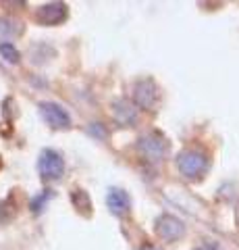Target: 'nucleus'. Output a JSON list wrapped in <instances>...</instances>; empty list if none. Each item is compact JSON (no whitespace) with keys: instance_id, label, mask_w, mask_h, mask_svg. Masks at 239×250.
<instances>
[{"instance_id":"nucleus-1","label":"nucleus","mask_w":239,"mask_h":250,"mask_svg":"<svg viewBox=\"0 0 239 250\" xmlns=\"http://www.w3.org/2000/svg\"><path fill=\"white\" fill-rule=\"evenodd\" d=\"M137 150H140V154L148 163H158V161H163L166 156L168 142H166V138L160 134V131H150V134H146V136L140 138V142H137Z\"/></svg>"},{"instance_id":"nucleus-2","label":"nucleus","mask_w":239,"mask_h":250,"mask_svg":"<svg viewBox=\"0 0 239 250\" xmlns=\"http://www.w3.org/2000/svg\"><path fill=\"white\" fill-rule=\"evenodd\" d=\"M177 169L181 171V175L187 179H196L206 173L208 169V156L200 150H183L177 156Z\"/></svg>"},{"instance_id":"nucleus-3","label":"nucleus","mask_w":239,"mask_h":250,"mask_svg":"<svg viewBox=\"0 0 239 250\" xmlns=\"http://www.w3.org/2000/svg\"><path fill=\"white\" fill-rule=\"evenodd\" d=\"M37 171H40V175L44 179H48V182H55L63 175L65 171V163H63V156H60L56 150H42L40 154V161H37Z\"/></svg>"},{"instance_id":"nucleus-4","label":"nucleus","mask_w":239,"mask_h":250,"mask_svg":"<svg viewBox=\"0 0 239 250\" xmlns=\"http://www.w3.org/2000/svg\"><path fill=\"white\" fill-rule=\"evenodd\" d=\"M40 113L44 117V121L55 129H65V127L71 125V117H69V113L56 103H42Z\"/></svg>"},{"instance_id":"nucleus-5","label":"nucleus","mask_w":239,"mask_h":250,"mask_svg":"<svg viewBox=\"0 0 239 250\" xmlns=\"http://www.w3.org/2000/svg\"><path fill=\"white\" fill-rule=\"evenodd\" d=\"M133 100L137 106L142 108H152L158 100V88L152 80H142L133 85Z\"/></svg>"},{"instance_id":"nucleus-6","label":"nucleus","mask_w":239,"mask_h":250,"mask_svg":"<svg viewBox=\"0 0 239 250\" xmlns=\"http://www.w3.org/2000/svg\"><path fill=\"white\" fill-rule=\"evenodd\" d=\"M156 233L166 242H175L185 233V228H183V223L177 217L163 215V217L156 219Z\"/></svg>"},{"instance_id":"nucleus-7","label":"nucleus","mask_w":239,"mask_h":250,"mask_svg":"<svg viewBox=\"0 0 239 250\" xmlns=\"http://www.w3.org/2000/svg\"><path fill=\"white\" fill-rule=\"evenodd\" d=\"M65 17H67V4H63V2L44 4L36 13V19L40 21L42 25H58L60 21H65Z\"/></svg>"},{"instance_id":"nucleus-8","label":"nucleus","mask_w":239,"mask_h":250,"mask_svg":"<svg viewBox=\"0 0 239 250\" xmlns=\"http://www.w3.org/2000/svg\"><path fill=\"white\" fill-rule=\"evenodd\" d=\"M112 119L117 121L121 127H129V125H135L137 111L133 108V104H129V100H117V103L112 104Z\"/></svg>"},{"instance_id":"nucleus-9","label":"nucleus","mask_w":239,"mask_h":250,"mask_svg":"<svg viewBox=\"0 0 239 250\" xmlns=\"http://www.w3.org/2000/svg\"><path fill=\"white\" fill-rule=\"evenodd\" d=\"M106 202H109V208L114 215H123L129 208V196L121 188H112L109 192V196H106Z\"/></svg>"},{"instance_id":"nucleus-10","label":"nucleus","mask_w":239,"mask_h":250,"mask_svg":"<svg viewBox=\"0 0 239 250\" xmlns=\"http://www.w3.org/2000/svg\"><path fill=\"white\" fill-rule=\"evenodd\" d=\"M19 34H21L19 23H15L11 19H0V36L11 38V36H19Z\"/></svg>"},{"instance_id":"nucleus-11","label":"nucleus","mask_w":239,"mask_h":250,"mask_svg":"<svg viewBox=\"0 0 239 250\" xmlns=\"http://www.w3.org/2000/svg\"><path fill=\"white\" fill-rule=\"evenodd\" d=\"M0 54H2V59H6L9 62H17L19 61V50L15 48L11 42H2V44H0Z\"/></svg>"},{"instance_id":"nucleus-12","label":"nucleus","mask_w":239,"mask_h":250,"mask_svg":"<svg viewBox=\"0 0 239 250\" xmlns=\"http://www.w3.org/2000/svg\"><path fill=\"white\" fill-rule=\"evenodd\" d=\"M198 250H222L219 244H214V242H206V244H202Z\"/></svg>"}]
</instances>
